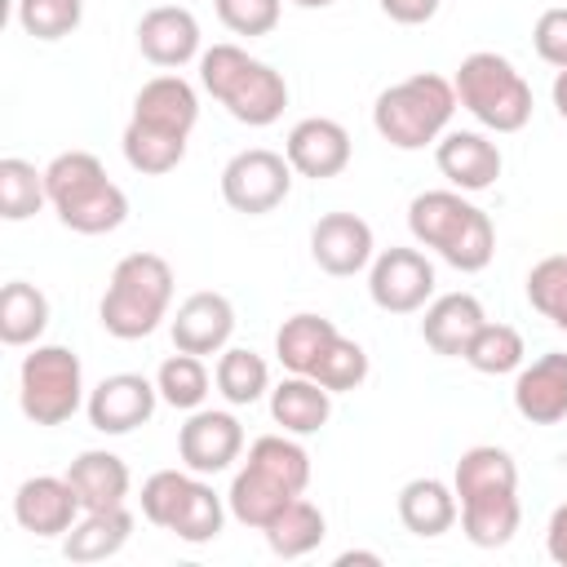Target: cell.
Here are the masks:
<instances>
[{"label":"cell","mask_w":567,"mask_h":567,"mask_svg":"<svg viewBox=\"0 0 567 567\" xmlns=\"http://www.w3.org/2000/svg\"><path fill=\"white\" fill-rule=\"evenodd\" d=\"M332 341H337V323H332L328 315L301 310V315H292V319L279 323V332H275V354H279V363H284L288 372L310 377L315 363L323 359V350H328Z\"/></svg>","instance_id":"28"},{"label":"cell","mask_w":567,"mask_h":567,"mask_svg":"<svg viewBox=\"0 0 567 567\" xmlns=\"http://www.w3.org/2000/svg\"><path fill=\"white\" fill-rule=\"evenodd\" d=\"M439 4L443 0H381V13L390 22H399V27H421V22H430L439 13Z\"/></svg>","instance_id":"43"},{"label":"cell","mask_w":567,"mask_h":567,"mask_svg":"<svg viewBox=\"0 0 567 567\" xmlns=\"http://www.w3.org/2000/svg\"><path fill=\"white\" fill-rule=\"evenodd\" d=\"M527 301L536 315H545L554 328L567 332V252L540 257L527 270Z\"/></svg>","instance_id":"36"},{"label":"cell","mask_w":567,"mask_h":567,"mask_svg":"<svg viewBox=\"0 0 567 567\" xmlns=\"http://www.w3.org/2000/svg\"><path fill=\"white\" fill-rule=\"evenodd\" d=\"M523 332L518 328H509V323H483L474 337H470V346H465V363L474 368V372H483V377H505V372H518L523 368Z\"/></svg>","instance_id":"33"},{"label":"cell","mask_w":567,"mask_h":567,"mask_svg":"<svg viewBox=\"0 0 567 567\" xmlns=\"http://www.w3.org/2000/svg\"><path fill=\"white\" fill-rule=\"evenodd\" d=\"M44 328H49V297L27 279H9L0 288V341L35 346Z\"/></svg>","instance_id":"29"},{"label":"cell","mask_w":567,"mask_h":567,"mask_svg":"<svg viewBox=\"0 0 567 567\" xmlns=\"http://www.w3.org/2000/svg\"><path fill=\"white\" fill-rule=\"evenodd\" d=\"M44 190L58 221L75 235H111L128 217V195L106 177L93 151H62L44 168Z\"/></svg>","instance_id":"3"},{"label":"cell","mask_w":567,"mask_h":567,"mask_svg":"<svg viewBox=\"0 0 567 567\" xmlns=\"http://www.w3.org/2000/svg\"><path fill=\"white\" fill-rule=\"evenodd\" d=\"M532 44H536V58L549 62V66H567V4H554L536 18L532 27Z\"/></svg>","instance_id":"42"},{"label":"cell","mask_w":567,"mask_h":567,"mask_svg":"<svg viewBox=\"0 0 567 567\" xmlns=\"http://www.w3.org/2000/svg\"><path fill=\"white\" fill-rule=\"evenodd\" d=\"M190 478H195L190 470H155L142 483V518L168 532L173 527V514H177V505H182V496L190 487Z\"/></svg>","instance_id":"40"},{"label":"cell","mask_w":567,"mask_h":567,"mask_svg":"<svg viewBox=\"0 0 567 567\" xmlns=\"http://www.w3.org/2000/svg\"><path fill=\"white\" fill-rule=\"evenodd\" d=\"M284 155H288L292 173H301L310 182H328V177L346 173V164H350V133H346V124H337L328 115H310L288 128Z\"/></svg>","instance_id":"14"},{"label":"cell","mask_w":567,"mask_h":567,"mask_svg":"<svg viewBox=\"0 0 567 567\" xmlns=\"http://www.w3.org/2000/svg\"><path fill=\"white\" fill-rule=\"evenodd\" d=\"M40 204H49L44 190V173H35V164L9 155L0 159V217L4 221H27L40 213Z\"/></svg>","instance_id":"34"},{"label":"cell","mask_w":567,"mask_h":567,"mask_svg":"<svg viewBox=\"0 0 567 567\" xmlns=\"http://www.w3.org/2000/svg\"><path fill=\"white\" fill-rule=\"evenodd\" d=\"M84 514L75 487L66 483V474H35L13 492V518L22 532L31 536H66L75 527V518Z\"/></svg>","instance_id":"16"},{"label":"cell","mask_w":567,"mask_h":567,"mask_svg":"<svg viewBox=\"0 0 567 567\" xmlns=\"http://www.w3.org/2000/svg\"><path fill=\"white\" fill-rule=\"evenodd\" d=\"M408 230L421 248H434L452 270L474 275L496 252L492 217L465 199V190H421L408 204Z\"/></svg>","instance_id":"2"},{"label":"cell","mask_w":567,"mask_h":567,"mask_svg":"<svg viewBox=\"0 0 567 567\" xmlns=\"http://www.w3.org/2000/svg\"><path fill=\"white\" fill-rule=\"evenodd\" d=\"M133 536V514L124 505L115 509H84L75 518V527L66 532L62 540V554L71 563H102V558H115Z\"/></svg>","instance_id":"25"},{"label":"cell","mask_w":567,"mask_h":567,"mask_svg":"<svg viewBox=\"0 0 567 567\" xmlns=\"http://www.w3.org/2000/svg\"><path fill=\"white\" fill-rule=\"evenodd\" d=\"M452 492H456V501L487 496V492H518V465L505 447L478 443V447L461 452V461L452 470Z\"/></svg>","instance_id":"27"},{"label":"cell","mask_w":567,"mask_h":567,"mask_svg":"<svg viewBox=\"0 0 567 567\" xmlns=\"http://www.w3.org/2000/svg\"><path fill=\"white\" fill-rule=\"evenodd\" d=\"M372 226L359 213H323L310 226V257L323 275H359L363 266H372Z\"/></svg>","instance_id":"15"},{"label":"cell","mask_w":567,"mask_h":567,"mask_svg":"<svg viewBox=\"0 0 567 567\" xmlns=\"http://www.w3.org/2000/svg\"><path fill=\"white\" fill-rule=\"evenodd\" d=\"M368 292L385 315L425 310L434 297V266L421 248H385L368 266Z\"/></svg>","instance_id":"10"},{"label":"cell","mask_w":567,"mask_h":567,"mask_svg":"<svg viewBox=\"0 0 567 567\" xmlns=\"http://www.w3.org/2000/svg\"><path fill=\"white\" fill-rule=\"evenodd\" d=\"M195 120H199V93L190 89V80H182L173 71L146 80L137 89L133 115H128V124H137L146 133H159V137H177V142L190 137Z\"/></svg>","instance_id":"13"},{"label":"cell","mask_w":567,"mask_h":567,"mask_svg":"<svg viewBox=\"0 0 567 567\" xmlns=\"http://www.w3.org/2000/svg\"><path fill=\"white\" fill-rule=\"evenodd\" d=\"M155 403H159L155 381H146L142 372H115L89 390L84 412L97 434H133L137 425H146L155 416Z\"/></svg>","instance_id":"11"},{"label":"cell","mask_w":567,"mask_h":567,"mask_svg":"<svg viewBox=\"0 0 567 567\" xmlns=\"http://www.w3.org/2000/svg\"><path fill=\"white\" fill-rule=\"evenodd\" d=\"M168 332H173V346L186 354H199V359L221 354L235 332V306L221 292H190L168 319Z\"/></svg>","instance_id":"18"},{"label":"cell","mask_w":567,"mask_h":567,"mask_svg":"<svg viewBox=\"0 0 567 567\" xmlns=\"http://www.w3.org/2000/svg\"><path fill=\"white\" fill-rule=\"evenodd\" d=\"M310 377H315L323 390H332V394L359 390V385L368 381V350H363L359 341H350V337L337 332V341L323 350V359L315 363Z\"/></svg>","instance_id":"38"},{"label":"cell","mask_w":567,"mask_h":567,"mask_svg":"<svg viewBox=\"0 0 567 567\" xmlns=\"http://www.w3.org/2000/svg\"><path fill=\"white\" fill-rule=\"evenodd\" d=\"M213 381H217V390H221V399H226L230 408H248V403H257V399L270 390V368H266V359H261L257 350H248V346H226L221 359H217Z\"/></svg>","instance_id":"31"},{"label":"cell","mask_w":567,"mask_h":567,"mask_svg":"<svg viewBox=\"0 0 567 567\" xmlns=\"http://www.w3.org/2000/svg\"><path fill=\"white\" fill-rule=\"evenodd\" d=\"M168 306H173V266L159 252H128L111 270L97 319L115 341H142L168 319Z\"/></svg>","instance_id":"5"},{"label":"cell","mask_w":567,"mask_h":567,"mask_svg":"<svg viewBox=\"0 0 567 567\" xmlns=\"http://www.w3.org/2000/svg\"><path fill=\"white\" fill-rule=\"evenodd\" d=\"M199 84L248 128H266L288 106V80L239 44H213L199 53Z\"/></svg>","instance_id":"4"},{"label":"cell","mask_w":567,"mask_h":567,"mask_svg":"<svg viewBox=\"0 0 567 567\" xmlns=\"http://www.w3.org/2000/svg\"><path fill=\"white\" fill-rule=\"evenodd\" d=\"M545 549L558 567H567V505H558L549 514V527H545Z\"/></svg>","instance_id":"44"},{"label":"cell","mask_w":567,"mask_h":567,"mask_svg":"<svg viewBox=\"0 0 567 567\" xmlns=\"http://www.w3.org/2000/svg\"><path fill=\"white\" fill-rule=\"evenodd\" d=\"M137 49L151 66L177 71L190 58H199V22L182 4H155L137 22Z\"/></svg>","instance_id":"17"},{"label":"cell","mask_w":567,"mask_h":567,"mask_svg":"<svg viewBox=\"0 0 567 567\" xmlns=\"http://www.w3.org/2000/svg\"><path fill=\"white\" fill-rule=\"evenodd\" d=\"M452 89L456 102L492 133H518L532 120V84L518 75V66L505 53L478 49L461 58Z\"/></svg>","instance_id":"7"},{"label":"cell","mask_w":567,"mask_h":567,"mask_svg":"<svg viewBox=\"0 0 567 567\" xmlns=\"http://www.w3.org/2000/svg\"><path fill=\"white\" fill-rule=\"evenodd\" d=\"M310 483V452L288 434H261L248 447V461L230 478L226 505L244 527H266L284 505H292Z\"/></svg>","instance_id":"1"},{"label":"cell","mask_w":567,"mask_h":567,"mask_svg":"<svg viewBox=\"0 0 567 567\" xmlns=\"http://www.w3.org/2000/svg\"><path fill=\"white\" fill-rule=\"evenodd\" d=\"M514 408L532 425H558L567 421V354L549 350L518 368L514 377Z\"/></svg>","instance_id":"19"},{"label":"cell","mask_w":567,"mask_h":567,"mask_svg":"<svg viewBox=\"0 0 567 567\" xmlns=\"http://www.w3.org/2000/svg\"><path fill=\"white\" fill-rule=\"evenodd\" d=\"M452 111H456L452 80H443L434 71H416V75H408V80H399V84L377 93L372 128L394 151H425V146H434L443 137V128L452 124Z\"/></svg>","instance_id":"6"},{"label":"cell","mask_w":567,"mask_h":567,"mask_svg":"<svg viewBox=\"0 0 567 567\" xmlns=\"http://www.w3.org/2000/svg\"><path fill=\"white\" fill-rule=\"evenodd\" d=\"M549 93H554V111L567 120V66L554 75V89H549Z\"/></svg>","instance_id":"45"},{"label":"cell","mask_w":567,"mask_h":567,"mask_svg":"<svg viewBox=\"0 0 567 567\" xmlns=\"http://www.w3.org/2000/svg\"><path fill=\"white\" fill-rule=\"evenodd\" d=\"M288 190H292V164L279 151L248 146V151L230 155L221 168V199L235 213H248V217L275 213L288 199Z\"/></svg>","instance_id":"9"},{"label":"cell","mask_w":567,"mask_h":567,"mask_svg":"<svg viewBox=\"0 0 567 567\" xmlns=\"http://www.w3.org/2000/svg\"><path fill=\"white\" fill-rule=\"evenodd\" d=\"M230 35H270L279 27V0H213Z\"/></svg>","instance_id":"41"},{"label":"cell","mask_w":567,"mask_h":567,"mask_svg":"<svg viewBox=\"0 0 567 567\" xmlns=\"http://www.w3.org/2000/svg\"><path fill=\"white\" fill-rule=\"evenodd\" d=\"M483 323H487V315H483V301H478L474 292H443V297H434V301L425 306L421 337H425V346H430L434 354L461 359L465 346H470V337H474Z\"/></svg>","instance_id":"21"},{"label":"cell","mask_w":567,"mask_h":567,"mask_svg":"<svg viewBox=\"0 0 567 567\" xmlns=\"http://www.w3.org/2000/svg\"><path fill=\"white\" fill-rule=\"evenodd\" d=\"M434 164L452 182V190H487L501 177V146L483 133L452 128L434 142Z\"/></svg>","instance_id":"20"},{"label":"cell","mask_w":567,"mask_h":567,"mask_svg":"<svg viewBox=\"0 0 567 567\" xmlns=\"http://www.w3.org/2000/svg\"><path fill=\"white\" fill-rule=\"evenodd\" d=\"M456 518H461V501L443 478H412L399 487V523L412 536L434 540V536L452 532Z\"/></svg>","instance_id":"22"},{"label":"cell","mask_w":567,"mask_h":567,"mask_svg":"<svg viewBox=\"0 0 567 567\" xmlns=\"http://www.w3.org/2000/svg\"><path fill=\"white\" fill-rule=\"evenodd\" d=\"M346 563H372V567H377V563H381V554H363V549H346V554L337 558V567H346Z\"/></svg>","instance_id":"46"},{"label":"cell","mask_w":567,"mask_h":567,"mask_svg":"<svg viewBox=\"0 0 567 567\" xmlns=\"http://www.w3.org/2000/svg\"><path fill=\"white\" fill-rule=\"evenodd\" d=\"M84 0H18V27L35 40H62L80 27Z\"/></svg>","instance_id":"39"},{"label":"cell","mask_w":567,"mask_h":567,"mask_svg":"<svg viewBox=\"0 0 567 567\" xmlns=\"http://www.w3.org/2000/svg\"><path fill=\"white\" fill-rule=\"evenodd\" d=\"M155 385H159V399H164L168 408H177V412H195V408L204 403V394H208V368H204L199 354L177 350V354H168V359L159 363Z\"/></svg>","instance_id":"35"},{"label":"cell","mask_w":567,"mask_h":567,"mask_svg":"<svg viewBox=\"0 0 567 567\" xmlns=\"http://www.w3.org/2000/svg\"><path fill=\"white\" fill-rule=\"evenodd\" d=\"M221 523H226L221 496L204 483V474H195L190 487H186V496H182V505H177V514H173V527L168 532L177 540H186V545H208V540L221 536Z\"/></svg>","instance_id":"32"},{"label":"cell","mask_w":567,"mask_h":567,"mask_svg":"<svg viewBox=\"0 0 567 567\" xmlns=\"http://www.w3.org/2000/svg\"><path fill=\"white\" fill-rule=\"evenodd\" d=\"M270 416L284 425V434H319L332 416V390H323L315 377H288L270 390Z\"/></svg>","instance_id":"24"},{"label":"cell","mask_w":567,"mask_h":567,"mask_svg":"<svg viewBox=\"0 0 567 567\" xmlns=\"http://www.w3.org/2000/svg\"><path fill=\"white\" fill-rule=\"evenodd\" d=\"M66 483L75 487V496H80L84 509H115V505H124L133 478H128V465H124L115 452L89 447V452H80V456L71 461Z\"/></svg>","instance_id":"23"},{"label":"cell","mask_w":567,"mask_h":567,"mask_svg":"<svg viewBox=\"0 0 567 567\" xmlns=\"http://www.w3.org/2000/svg\"><path fill=\"white\" fill-rule=\"evenodd\" d=\"M292 4H301V9H328L332 0H292Z\"/></svg>","instance_id":"47"},{"label":"cell","mask_w":567,"mask_h":567,"mask_svg":"<svg viewBox=\"0 0 567 567\" xmlns=\"http://www.w3.org/2000/svg\"><path fill=\"white\" fill-rule=\"evenodd\" d=\"M120 146H124L128 168H137L142 177H164V173H173V168L186 159V142L146 133V128H137V124H124Z\"/></svg>","instance_id":"37"},{"label":"cell","mask_w":567,"mask_h":567,"mask_svg":"<svg viewBox=\"0 0 567 567\" xmlns=\"http://www.w3.org/2000/svg\"><path fill=\"white\" fill-rule=\"evenodd\" d=\"M239 452H244V425L235 421V412L195 408L177 430V456L190 474H221L239 461Z\"/></svg>","instance_id":"12"},{"label":"cell","mask_w":567,"mask_h":567,"mask_svg":"<svg viewBox=\"0 0 567 567\" xmlns=\"http://www.w3.org/2000/svg\"><path fill=\"white\" fill-rule=\"evenodd\" d=\"M18 403L35 425H62L84 403V368L71 346H35L18 368Z\"/></svg>","instance_id":"8"},{"label":"cell","mask_w":567,"mask_h":567,"mask_svg":"<svg viewBox=\"0 0 567 567\" xmlns=\"http://www.w3.org/2000/svg\"><path fill=\"white\" fill-rule=\"evenodd\" d=\"M261 532H266L270 554H279V558H301V554L319 549V540L328 536V518H323V509H319L315 501L297 496V501L284 505Z\"/></svg>","instance_id":"30"},{"label":"cell","mask_w":567,"mask_h":567,"mask_svg":"<svg viewBox=\"0 0 567 567\" xmlns=\"http://www.w3.org/2000/svg\"><path fill=\"white\" fill-rule=\"evenodd\" d=\"M523 523V509H518V492H487V496H470L461 501V532L470 545L478 549H501L514 540Z\"/></svg>","instance_id":"26"}]
</instances>
